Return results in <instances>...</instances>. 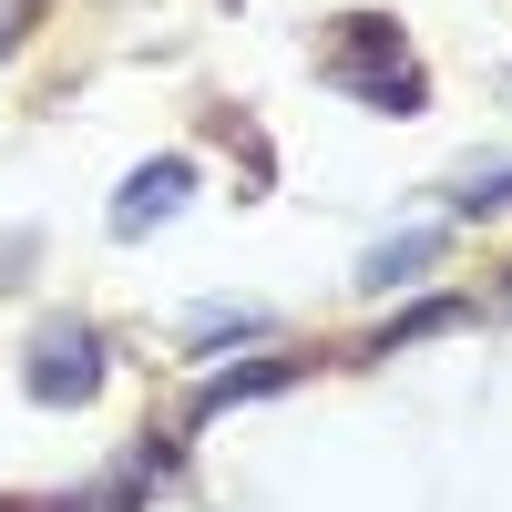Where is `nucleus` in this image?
<instances>
[{"label":"nucleus","instance_id":"obj_3","mask_svg":"<svg viewBox=\"0 0 512 512\" xmlns=\"http://www.w3.org/2000/svg\"><path fill=\"white\" fill-rule=\"evenodd\" d=\"M297 379V359H256V369H216L195 390V420H216V410H236V400H267V390H287Z\"/></svg>","mask_w":512,"mask_h":512},{"label":"nucleus","instance_id":"obj_4","mask_svg":"<svg viewBox=\"0 0 512 512\" xmlns=\"http://www.w3.org/2000/svg\"><path fill=\"white\" fill-rule=\"evenodd\" d=\"M441 256V236L420 226V236H400V246H369V267H359V287H400V277H420Z\"/></svg>","mask_w":512,"mask_h":512},{"label":"nucleus","instance_id":"obj_5","mask_svg":"<svg viewBox=\"0 0 512 512\" xmlns=\"http://www.w3.org/2000/svg\"><path fill=\"white\" fill-rule=\"evenodd\" d=\"M502 205H512V164H502V175H472L451 195V216H502Z\"/></svg>","mask_w":512,"mask_h":512},{"label":"nucleus","instance_id":"obj_2","mask_svg":"<svg viewBox=\"0 0 512 512\" xmlns=\"http://www.w3.org/2000/svg\"><path fill=\"white\" fill-rule=\"evenodd\" d=\"M185 185H195V164H185V154H164V164H144V175L123 185V205H113V236H144L154 216H175V205H185Z\"/></svg>","mask_w":512,"mask_h":512},{"label":"nucleus","instance_id":"obj_6","mask_svg":"<svg viewBox=\"0 0 512 512\" xmlns=\"http://www.w3.org/2000/svg\"><path fill=\"white\" fill-rule=\"evenodd\" d=\"M451 318H461V308H451V297H431V308H410V318H400L390 338H379V349H400V338H431V328H451Z\"/></svg>","mask_w":512,"mask_h":512},{"label":"nucleus","instance_id":"obj_7","mask_svg":"<svg viewBox=\"0 0 512 512\" xmlns=\"http://www.w3.org/2000/svg\"><path fill=\"white\" fill-rule=\"evenodd\" d=\"M502 308H512V287H502Z\"/></svg>","mask_w":512,"mask_h":512},{"label":"nucleus","instance_id":"obj_1","mask_svg":"<svg viewBox=\"0 0 512 512\" xmlns=\"http://www.w3.org/2000/svg\"><path fill=\"white\" fill-rule=\"evenodd\" d=\"M103 328H82V318H52V328H41L31 338V369H21V390L41 400V410H82V400H93L103 390Z\"/></svg>","mask_w":512,"mask_h":512}]
</instances>
